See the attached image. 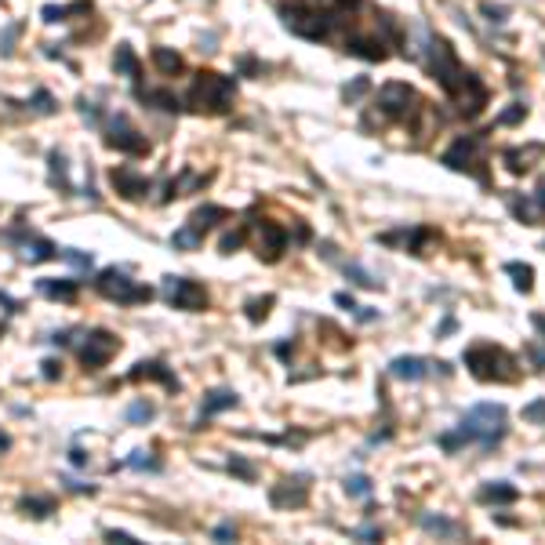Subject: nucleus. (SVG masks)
I'll return each instance as SVG.
<instances>
[{
	"label": "nucleus",
	"instance_id": "obj_1",
	"mask_svg": "<svg viewBox=\"0 0 545 545\" xmlns=\"http://www.w3.org/2000/svg\"><path fill=\"white\" fill-rule=\"evenodd\" d=\"M505 418H509L505 404H476L462 418V432L469 437V444H480L484 451H491L505 437Z\"/></svg>",
	"mask_w": 545,
	"mask_h": 545
},
{
	"label": "nucleus",
	"instance_id": "obj_2",
	"mask_svg": "<svg viewBox=\"0 0 545 545\" xmlns=\"http://www.w3.org/2000/svg\"><path fill=\"white\" fill-rule=\"evenodd\" d=\"M425 51H429V70H432V76L440 80V88L447 91V95H462L469 84H473V73H466L458 66V58H455V47L447 44L444 37H429L425 40Z\"/></svg>",
	"mask_w": 545,
	"mask_h": 545
},
{
	"label": "nucleus",
	"instance_id": "obj_3",
	"mask_svg": "<svg viewBox=\"0 0 545 545\" xmlns=\"http://www.w3.org/2000/svg\"><path fill=\"white\" fill-rule=\"evenodd\" d=\"M466 367L480 382H512L516 378V360L505 349H494V345H473L466 352Z\"/></svg>",
	"mask_w": 545,
	"mask_h": 545
},
{
	"label": "nucleus",
	"instance_id": "obj_4",
	"mask_svg": "<svg viewBox=\"0 0 545 545\" xmlns=\"http://www.w3.org/2000/svg\"><path fill=\"white\" fill-rule=\"evenodd\" d=\"M233 91L236 84L222 73H197V84L189 91V102L200 113H226L229 102H233Z\"/></svg>",
	"mask_w": 545,
	"mask_h": 545
},
{
	"label": "nucleus",
	"instance_id": "obj_5",
	"mask_svg": "<svg viewBox=\"0 0 545 545\" xmlns=\"http://www.w3.org/2000/svg\"><path fill=\"white\" fill-rule=\"evenodd\" d=\"M280 15H284V26L298 37H306V40H324L327 37V19L320 11H313L309 4H302V0L280 4Z\"/></svg>",
	"mask_w": 545,
	"mask_h": 545
},
{
	"label": "nucleus",
	"instance_id": "obj_6",
	"mask_svg": "<svg viewBox=\"0 0 545 545\" xmlns=\"http://www.w3.org/2000/svg\"><path fill=\"white\" fill-rule=\"evenodd\" d=\"M95 287H99V291H102L106 298L124 302V306H131V302H149V298H153L149 287H138V284L124 272V269H106V272H99Z\"/></svg>",
	"mask_w": 545,
	"mask_h": 545
},
{
	"label": "nucleus",
	"instance_id": "obj_7",
	"mask_svg": "<svg viewBox=\"0 0 545 545\" xmlns=\"http://www.w3.org/2000/svg\"><path fill=\"white\" fill-rule=\"evenodd\" d=\"M164 298L174 309H189V313L207 309V291L197 280H186V277H164Z\"/></svg>",
	"mask_w": 545,
	"mask_h": 545
},
{
	"label": "nucleus",
	"instance_id": "obj_8",
	"mask_svg": "<svg viewBox=\"0 0 545 545\" xmlns=\"http://www.w3.org/2000/svg\"><path fill=\"white\" fill-rule=\"evenodd\" d=\"M106 146H109V149H120V153H131V156L149 153L146 135H138L135 127L127 124V117H113V124H109V135H106Z\"/></svg>",
	"mask_w": 545,
	"mask_h": 545
},
{
	"label": "nucleus",
	"instance_id": "obj_9",
	"mask_svg": "<svg viewBox=\"0 0 545 545\" xmlns=\"http://www.w3.org/2000/svg\"><path fill=\"white\" fill-rule=\"evenodd\" d=\"M117 352V339L109 331H91L88 334V342L80 345V360H84V367H102V364H109V357Z\"/></svg>",
	"mask_w": 545,
	"mask_h": 545
},
{
	"label": "nucleus",
	"instance_id": "obj_10",
	"mask_svg": "<svg viewBox=\"0 0 545 545\" xmlns=\"http://www.w3.org/2000/svg\"><path fill=\"white\" fill-rule=\"evenodd\" d=\"M411 102H414V88H407V84H386L378 91V109L389 117H407Z\"/></svg>",
	"mask_w": 545,
	"mask_h": 545
},
{
	"label": "nucleus",
	"instance_id": "obj_11",
	"mask_svg": "<svg viewBox=\"0 0 545 545\" xmlns=\"http://www.w3.org/2000/svg\"><path fill=\"white\" fill-rule=\"evenodd\" d=\"M287 247V233L277 222H259V259L262 262H277Z\"/></svg>",
	"mask_w": 545,
	"mask_h": 545
},
{
	"label": "nucleus",
	"instance_id": "obj_12",
	"mask_svg": "<svg viewBox=\"0 0 545 545\" xmlns=\"http://www.w3.org/2000/svg\"><path fill=\"white\" fill-rule=\"evenodd\" d=\"M113 189L124 200H142L149 193V179H146V174H138L135 168H117L113 171Z\"/></svg>",
	"mask_w": 545,
	"mask_h": 545
},
{
	"label": "nucleus",
	"instance_id": "obj_13",
	"mask_svg": "<svg viewBox=\"0 0 545 545\" xmlns=\"http://www.w3.org/2000/svg\"><path fill=\"white\" fill-rule=\"evenodd\" d=\"M306 498H309L306 476L284 480V484H280V487H272V494H269V502H272V505H306Z\"/></svg>",
	"mask_w": 545,
	"mask_h": 545
},
{
	"label": "nucleus",
	"instance_id": "obj_14",
	"mask_svg": "<svg viewBox=\"0 0 545 545\" xmlns=\"http://www.w3.org/2000/svg\"><path fill=\"white\" fill-rule=\"evenodd\" d=\"M429 371H432V364L422 360V357H396L389 364V375L400 378V382H422Z\"/></svg>",
	"mask_w": 545,
	"mask_h": 545
},
{
	"label": "nucleus",
	"instance_id": "obj_15",
	"mask_svg": "<svg viewBox=\"0 0 545 545\" xmlns=\"http://www.w3.org/2000/svg\"><path fill=\"white\" fill-rule=\"evenodd\" d=\"M473 160H476V142L473 138H458L455 146L444 153V164L451 168V171H473L476 168Z\"/></svg>",
	"mask_w": 545,
	"mask_h": 545
},
{
	"label": "nucleus",
	"instance_id": "obj_16",
	"mask_svg": "<svg viewBox=\"0 0 545 545\" xmlns=\"http://www.w3.org/2000/svg\"><path fill=\"white\" fill-rule=\"evenodd\" d=\"M476 498L484 502V505H512L520 498V491L512 487V484H505V480H491V484H484L476 491Z\"/></svg>",
	"mask_w": 545,
	"mask_h": 545
},
{
	"label": "nucleus",
	"instance_id": "obj_17",
	"mask_svg": "<svg viewBox=\"0 0 545 545\" xmlns=\"http://www.w3.org/2000/svg\"><path fill=\"white\" fill-rule=\"evenodd\" d=\"M131 382H142V378H156V382H164L168 389H179V378H174L171 371L160 360H142V364H135V371L127 375Z\"/></svg>",
	"mask_w": 545,
	"mask_h": 545
},
{
	"label": "nucleus",
	"instance_id": "obj_18",
	"mask_svg": "<svg viewBox=\"0 0 545 545\" xmlns=\"http://www.w3.org/2000/svg\"><path fill=\"white\" fill-rule=\"evenodd\" d=\"M222 218H229V211H226V207H215V204H207V207H200V211H197L193 218H189V229L204 236V233L211 229L215 222H222Z\"/></svg>",
	"mask_w": 545,
	"mask_h": 545
},
{
	"label": "nucleus",
	"instance_id": "obj_19",
	"mask_svg": "<svg viewBox=\"0 0 545 545\" xmlns=\"http://www.w3.org/2000/svg\"><path fill=\"white\" fill-rule=\"evenodd\" d=\"M113 70H117L120 76H131V80H138V76H142V66H138V58H135V51H131V44H120V47H117V55H113Z\"/></svg>",
	"mask_w": 545,
	"mask_h": 545
},
{
	"label": "nucleus",
	"instance_id": "obj_20",
	"mask_svg": "<svg viewBox=\"0 0 545 545\" xmlns=\"http://www.w3.org/2000/svg\"><path fill=\"white\" fill-rule=\"evenodd\" d=\"M37 291L47 295V298L70 302V298L76 295V280H51V277H44V280H37Z\"/></svg>",
	"mask_w": 545,
	"mask_h": 545
},
{
	"label": "nucleus",
	"instance_id": "obj_21",
	"mask_svg": "<svg viewBox=\"0 0 545 545\" xmlns=\"http://www.w3.org/2000/svg\"><path fill=\"white\" fill-rule=\"evenodd\" d=\"M226 407H236V393H229V389H215V393H207L204 407H200V418H211V414L226 411Z\"/></svg>",
	"mask_w": 545,
	"mask_h": 545
},
{
	"label": "nucleus",
	"instance_id": "obj_22",
	"mask_svg": "<svg viewBox=\"0 0 545 545\" xmlns=\"http://www.w3.org/2000/svg\"><path fill=\"white\" fill-rule=\"evenodd\" d=\"M418 523H422V531H429V535H440V538H458V535H462V527H458L455 520L429 516V512H425V516H422Z\"/></svg>",
	"mask_w": 545,
	"mask_h": 545
},
{
	"label": "nucleus",
	"instance_id": "obj_23",
	"mask_svg": "<svg viewBox=\"0 0 545 545\" xmlns=\"http://www.w3.org/2000/svg\"><path fill=\"white\" fill-rule=\"evenodd\" d=\"M153 62H156V70L160 73H168V76H174V73H182V55L179 51H171V47H153Z\"/></svg>",
	"mask_w": 545,
	"mask_h": 545
},
{
	"label": "nucleus",
	"instance_id": "obj_24",
	"mask_svg": "<svg viewBox=\"0 0 545 545\" xmlns=\"http://www.w3.org/2000/svg\"><path fill=\"white\" fill-rule=\"evenodd\" d=\"M345 51H349V55H360V58H367V62H382V58H386V47H382V40H349Z\"/></svg>",
	"mask_w": 545,
	"mask_h": 545
},
{
	"label": "nucleus",
	"instance_id": "obj_25",
	"mask_svg": "<svg viewBox=\"0 0 545 545\" xmlns=\"http://www.w3.org/2000/svg\"><path fill=\"white\" fill-rule=\"evenodd\" d=\"M505 272L512 277V284H516V291H531L535 287V269L527 266V262H505Z\"/></svg>",
	"mask_w": 545,
	"mask_h": 545
},
{
	"label": "nucleus",
	"instance_id": "obj_26",
	"mask_svg": "<svg viewBox=\"0 0 545 545\" xmlns=\"http://www.w3.org/2000/svg\"><path fill=\"white\" fill-rule=\"evenodd\" d=\"M542 153H545L542 146H531L527 153L509 149V153H505V164H509V171H512V174H523V171H531V156H542Z\"/></svg>",
	"mask_w": 545,
	"mask_h": 545
},
{
	"label": "nucleus",
	"instance_id": "obj_27",
	"mask_svg": "<svg viewBox=\"0 0 545 545\" xmlns=\"http://www.w3.org/2000/svg\"><path fill=\"white\" fill-rule=\"evenodd\" d=\"M138 99L142 102H153L156 109H164V113H179V109H182L171 91H138Z\"/></svg>",
	"mask_w": 545,
	"mask_h": 545
},
{
	"label": "nucleus",
	"instance_id": "obj_28",
	"mask_svg": "<svg viewBox=\"0 0 545 545\" xmlns=\"http://www.w3.org/2000/svg\"><path fill=\"white\" fill-rule=\"evenodd\" d=\"M153 404L149 400H138V404H131L127 407V422H135V425H146V422H153Z\"/></svg>",
	"mask_w": 545,
	"mask_h": 545
},
{
	"label": "nucleus",
	"instance_id": "obj_29",
	"mask_svg": "<svg viewBox=\"0 0 545 545\" xmlns=\"http://www.w3.org/2000/svg\"><path fill=\"white\" fill-rule=\"evenodd\" d=\"M200 240H204L200 233H193V229L186 226V229H179V233L171 236V244H174V247H182V251H193V247H200Z\"/></svg>",
	"mask_w": 545,
	"mask_h": 545
},
{
	"label": "nucleus",
	"instance_id": "obj_30",
	"mask_svg": "<svg viewBox=\"0 0 545 545\" xmlns=\"http://www.w3.org/2000/svg\"><path fill=\"white\" fill-rule=\"evenodd\" d=\"M437 444L444 447V451H458V447H466V444H469V437H466V432H462V425H458L455 432H440V440H437Z\"/></svg>",
	"mask_w": 545,
	"mask_h": 545
},
{
	"label": "nucleus",
	"instance_id": "obj_31",
	"mask_svg": "<svg viewBox=\"0 0 545 545\" xmlns=\"http://www.w3.org/2000/svg\"><path fill=\"white\" fill-rule=\"evenodd\" d=\"M269 306H272V295L251 298V302H247V320H254V324H259V320H266V316H269Z\"/></svg>",
	"mask_w": 545,
	"mask_h": 545
},
{
	"label": "nucleus",
	"instance_id": "obj_32",
	"mask_svg": "<svg viewBox=\"0 0 545 545\" xmlns=\"http://www.w3.org/2000/svg\"><path fill=\"white\" fill-rule=\"evenodd\" d=\"M22 509H26V512H33L37 520H44L47 512L55 509V502H51V498H22Z\"/></svg>",
	"mask_w": 545,
	"mask_h": 545
},
{
	"label": "nucleus",
	"instance_id": "obj_33",
	"mask_svg": "<svg viewBox=\"0 0 545 545\" xmlns=\"http://www.w3.org/2000/svg\"><path fill=\"white\" fill-rule=\"evenodd\" d=\"M345 272H349V277L357 280L360 287H382V280H378V277H371V272H367L364 266H357V262H352V266H345Z\"/></svg>",
	"mask_w": 545,
	"mask_h": 545
},
{
	"label": "nucleus",
	"instance_id": "obj_34",
	"mask_svg": "<svg viewBox=\"0 0 545 545\" xmlns=\"http://www.w3.org/2000/svg\"><path fill=\"white\" fill-rule=\"evenodd\" d=\"M345 491L352 494V498H367V494H371V480H367V476H349Z\"/></svg>",
	"mask_w": 545,
	"mask_h": 545
},
{
	"label": "nucleus",
	"instance_id": "obj_35",
	"mask_svg": "<svg viewBox=\"0 0 545 545\" xmlns=\"http://www.w3.org/2000/svg\"><path fill=\"white\" fill-rule=\"evenodd\" d=\"M523 422H531V425H545V400H531V404L523 407Z\"/></svg>",
	"mask_w": 545,
	"mask_h": 545
},
{
	"label": "nucleus",
	"instance_id": "obj_36",
	"mask_svg": "<svg viewBox=\"0 0 545 545\" xmlns=\"http://www.w3.org/2000/svg\"><path fill=\"white\" fill-rule=\"evenodd\" d=\"M127 466H131V469H149V473H156V469H160V462H156V458H149L146 451H131Z\"/></svg>",
	"mask_w": 545,
	"mask_h": 545
},
{
	"label": "nucleus",
	"instance_id": "obj_37",
	"mask_svg": "<svg viewBox=\"0 0 545 545\" xmlns=\"http://www.w3.org/2000/svg\"><path fill=\"white\" fill-rule=\"evenodd\" d=\"M244 236H247L244 229H236V233H226V236H222V254H233V251H236L240 244H244Z\"/></svg>",
	"mask_w": 545,
	"mask_h": 545
},
{
	"label": "nucleus",
	"instance_id": "obj_38",
	"mask_svg": "<svg viewBox=\"0 0 545 545\" xmlns=\"http://www.w3.org/2000/svg\"><path fill=\"white\" fill-rule=\"evenodd\" d=\"M51 171H55V182L70 186V182H66V160H62V153H51Z\"/></svg>",
	"mask_w": 545,
	"mask_h": 545
},
{
	"label": "nucleus",
	"instance_id": "obj_39",
	"mask_svg": "<svg viewBox=\"0 0 545 545\" xmlns=\"http://www.w3.org/2000/svg\"><path fill=\"white\" fill-rule=\"evenodd\" d=\"M40 15H44V22H62V19L70 15V8H55V4H47Z\"/></svg>",
	"mask_w": 545,
	"mask_h": 545
},
{
	"label": "nucleus",
	"instance_id": "obj_40",
	"mask_svg": "<svg viewBox=\"0 0 545 545\" xmlns=\"http://www.w3.org/2000/svg\"><path fill=\"white\" fill-rule=\"evenodd\" d=\"M55 254H58V247H51L47 240H37L33 244V259H55Z\"/></svg>",
	"mask_w": 545,
	"mask_h": 545
},
{
	"label": "nucleus",
	"instance_id": "obj_41",
	"mask_svg": "<svg viewBox=\"0 0 545 545\" xmlns=\"http://www.w3.org/2000/svg\"><path fill=\"white\" fill-rule=\"evenodd\" d=\"M531 200H535V207H538V215H545V174L538 179V186H535V193H531Z\"/></svg>",
	"mask_w": 545,
	"mask_h": 545
},
{
	"label": "nucleus",
	"instance_id": "obj_42",
	"mask_svg": "<svg viewBox=\"0 0 545 545\" xmlns=\"http://www.w3.org/2000/svg\"><path fill=\"white\" fill-rule=\"evenodd\" d=\"M527 357L535 360V367H538V371H545V349H542L538 342H531V345H527Z\"/></svg>",
	"mask_w": 545,
	"mask_h": 545
},
{
	"label": "nucleus",
	"instance_id": "obj_43",
	"mask_svg": "<svg viewBox=\"0 0 545 545\" xmlns=\"http://www.w3.org/2000/svg\"><path fill=\"white\" fill-rule=\"evenodd\" d=\"M40 367H44V378H47V382H55V378H62V364H58V360H44Z\"/></svg>",
	"mask_w": 545,
	"mask_h": 545
},
{
	"label": "nucleus",
	"instance_id": "obj_44",
	"mask_svg": "<svg viewBox=\"0 0 545 545\" xmlns=\"http://www.w3.org/2000/svg\"><path fill=\"white\" fill-rule=\"evenodd\" d=\"M523 113H527V109H523V106H512V109H505V113L498 117V124H516V120H520Z\"/></svg>",
	"mask_w": 545,
	"mask_h": 545
},
{
	"label": "nucleus",
	"instance_id": "obj_45",
	"mask_svg": "<svg viewBox=\"0 0 545 545\" xmlns=\"http://www.w3.org/2000/svg\"><path fill=\"white\" fill-rule=\"evenodd\" d=\"M229 469H233L236 476H244V480H251V476H254V469L247 466V462H240V458H233V462H229Z\"/></svg>",
	"mask_w": 545,
	"mask_h": 545
},
{
	"label": "nucleus",
	"instance_id": "obj_46",
	"mask_svg": "<svg viewBox=\"0 0 545 545\" xmlns=\"http://www.w3.org/2000/svg\"><path fill=\"white\" fill-rule=\"evenodd\" d=\"M334 302H339L342 309H349V313H357V309H360V306H357V298H352V295H345V291H339V295H334Z\"/></svg>",
	"mask_w": 545,
	"mask_h": 545
},
{
	"label": "nucleus",
	"instance_id": "obj_47",
	"mask_svg": "<svg viewBox=\"0 0 545 545\" xmlns=\"http://www.w3.org/2000/svg\"><path fill=\"white\" fill-rule=\"evenodd\" d=\"M484 15H487L491 22H505V15H509V11H505V8H494V4H484Z\"/></svg>",
	"mask_w": 545,
	"mask_h": 545
},
{
	"label": "nucleus",
	"instance_id": "obj_48",
	"mask_svg": "<svg viewBox=\"0 0 545 545\" xmlns=\"http://www.w3.org/2000/svg\"><path fill=\"white\" fill-rule=\"evenodd\" d=\"M37 109H40V113H51V109H55V99H51L47 91H40V95H37Z\"/></svg>",
	"mask_w": 545,
	"mask_h": 545
},
{
	"label": "nucleus",
	"instance_id": "obj_49",
	"mask_svg": "<svg viewBox=\"0 0 545 545\" xmlns=\"http://www.w3.org/2000/svg\"><path fill=\"white\" fill-rule=\"evenodd\" d=\"M364 91H367V80L360 76V80H357V84H352V88H345V99L352 102V99H357V95H364Z\"/></svg>",
	"mask_w": 545,
	"mask_h": 545
},
{
	"label": "nucleus",
	"instance_id": "obj_50",
	"mask_svg": "<svg viewBox=\"0 0 545 545\" xmlns=\"http://www.w3.org/2000/svg\"><path fill=\"white\" fill-rule=\"evenodd\" d=\"M357 538H367V542H378V538H382V531H378V527H360V531H357Z\"/></svg>",
	"mask_w": 545,
	"mask_h": 545
},
{
	"label": "nucleus",
	"instance_id": "obj_51",
	"mask_svg": "<svg viewBox=\"0 0 545 545\" xmlns=\"http://www.w3.org/2000/svg\"><path fill=\"white\" fill-rule=\"evenodd\" d=\"M106 538H109V542H124V545H131V542H135L127 531H106Z\"/></svg>",
	"mask_w": 545,
	"mask_h": 545
},
{
	"label": "nucleus",
	"instance_id": "obj_52",
	"mask_svg": "<svg viewBox=\"0 0 545 545\" xmlns=\"http://www.w3.org/2000/svg\"><path fill=\"white\" fill-rule=\"evenodd\" d=\"M233 535H236V531H233V527H229V523H222V527H218V531H215V538H218V542H229Z\"/></svg>",
	"mask_w": 545,
	"mask_h": 545
},
{
	"label": "nucleus",
	"instance_id": "obj_53",
	"mask_svg": "<svg viewBox=\"0 0 545 545\" xmlns=\"http://www.w3.org/2000/svg\"><path fill=\"white\" fill-rule=\"evenodd\" d=\"M455 327H458V324H455V320H451V316H447V320H444V324H440V331H437V339H444V334H451Z\"/></svg>",
	"mask_w": 545,
	"mask_h": 545
},
{
	"label": "nucleus",
	"instance_id": "obj_54",
	"mask_svg": "<svg viewBox=\"0 0 545 545\" xmlns=\"http://www.w3.org/2000/svg\"><path fill=\"white\" fill-rule=\"evenodd\" d=\"M70 462H73V466H88V455H84V451H76V447H73V451H70Z\"/></svg>",
	"mask_w": 545,
	"mask_h": 545
},
{
	"label": "nucleus",
	"instance_id": "obj_55",
	"mask_svg": "<svg viewBox=\"0 0 545 545\" xmlns=\"http://www.w3.org/2000/svg\"><path fill=\"white\" fill-rule=\"evenodd\" d=\"M535 327H542V331H545V316H535Z\"/></svg>",
	"mask_w": 545,
	"mask_h": 545
},
{
	"label": "nucleus",
	"instance_id": "obj_56",
	"mask_svg": "<svg viewBox=\"0 0 545 545\" xmlns=\"http://www.w3.org/2000/svg\"><path fill=\"white\" fill-rule=\"evenodd\" d=\"M0 451H8V437H0Z\"/></svg>",
	"mask_w": 545,
	"mask_h": 545
}]
</instances>
